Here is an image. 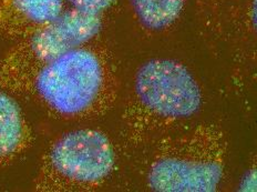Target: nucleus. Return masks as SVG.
I'll return each mask as SVG.
<instances>
[{
  "instance_id": "6",
  "label": "nucleus",
  "mask_w": 257,
  "mask_h": 192,
  "mask_svg": "<svg viewBox=\"0 0 257 192\" xmlns=\"http://www.w3.org/2000/svg\"><path fill=\"white\" fill-rule=\"evenodd\" d=\"M63 13V0H0V30L36 33Z\"/></svg>"
},
{
  "instance_id": "7",
  "label": "nucleus",
  "mask_w": 257,
  "mask_h": 192,
  "mask_svg": "<svg viewBox=\"0 0 257 192\" xmlns=\"http://www.w3.org/2000/svg\"><path fill=\"white\" fill-rule=\"evenodd\" d=\"M24 138V121L18 105L0 90V162L18 150Z\"/></svg>"
},
{
  "instance_id": "9",
  "label": "nucleus",
  "mask_w": 257,
  "mask_h": 192,
  "mask_svg": "<svg viewBox=\"0 0 257 192\" xmlns=\"http://www.w3.org/2000/svg\"><path fill=\"white\" fill-rule=\"evenodd\" d=\"M68 2L72 8L94 15H102L113 5L114 0H68Z\"/></svg>"
},
{
  "instance_id": "10",
  "label": "nucleus",
  "mask_w": 257,
  "mask_h": 192,
  "mask_svg": "<svg viewBox=\"0 0 257 192\" xmlns=\"http://www.w3.org/2000/svg\"><path fill=\"white\" fill-rule=\"evenodd\" d=\"M239 190L257 191V170H251L244 175L242 182L239 183Z\"/></svg>"
},
{
  "instance_id": "3",
  "label": "nucleus",
  "mask_w": 257,
  "mask_h": 192,
  "mask_svg": "<svg viewBox=\"0 0 257 192\" xmlns=\"http://www.w3.org/2000/svg\"><path fill=\"white\" fill-rule=\"evenodd\" d=\"M51 164L67 179L96 182L113 168L114 152L108 138L95 130H78L63 136L51 150Z\"/></svg>"
},
{
  "instance_id": "1",
  "label": "nucleus",
  "mask_w": 257,
  "mask_h": 192,
  "mask_svg": "<svg viewBox=\"0 0 257 192\" xmlns=\"http://www.w3.org/2000/svg\"><path fill=\"white\" fill-rule=\"evenodd\" d=\"M102 80L94 53L77 48L46 62L37 76L36 89L57 113L76 116L92 106Z\"/></svg>"
},
{
  "instance_id": "4",
  "label": "nucleus",
  "mask_w": 257,
  "mask_h": 192,
  "mask_svg": "<svg viewBox=\"0 0 257 192\" xmlns=\"http://www.w3.org/2000/svg\"><path fill=\"white\" fill-rule=\"evenodd\" d=\"M101 26V15L72 8L37 30L31 37L30 50L46 63L92 39L99 34Z\"/></svg>"
},
{
  "instance_id": "8",
  "label": "nucleus",
  "mask_w": 257,
  "mask_h": 192,
  "mask_svg": "<svg viewBox=\"0 0 257 192\" xmlns=\"http://www.w3.org/2000/svg\"><path fill=\"white\" fill-rule=\"evenodd\" d=\"M139 21L148 29L168 28L180 17L185 0H130Z\"/></svg>"
},
{
  "instance_id": "11",
  "label": "nucleus",
  "mask_w": 257,
  "mask_h": 192,
  "mask_svg": "<svg viewBox=\"0 0 257 192\" xmlns=\"http://www.w3.org/2000/svg\"><path fill=\"white\" fill-rule=\"evenodd\" d=\"M249 15H250V21L251 24H253V27L257 34V0H251Z\"/></svg>"
},
{
  "instance_id": "2",
  "label": "nucleus",
  "mask_w": 257,
  "mask_h": 192,
  "mask_svg": "<svg viewBox=\"0 0 257 192\" xmlns=\"http://www.w3.org/2000/svg\"><path fill=\"white\" fill-rule=\"evenodd\" d=\"M136 91L148 109L167 118H186L201 106L195 79L179 62L165 59L148 61L136 77Z\"/></svg>"
},
{
  "instance_id": "5",
  "label": "nucleus",
  "mask_w": 257,
  "mask_h": 192,
  "mask_svg": "<svg viewBox=\"0 0 257 192\" xmlns=\"http://www.w3.org/2000/svg\"><path fill=\"white\" fill-rule=\"evenodd\" d=\"M216 162L169 158L160 160L149 173L151 189L163 192H212L222 179Z\"/></svg>"
}]
</instances>
